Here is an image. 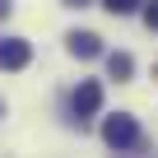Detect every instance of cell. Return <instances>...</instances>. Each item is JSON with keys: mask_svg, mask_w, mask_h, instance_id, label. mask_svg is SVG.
<instances>
[{"mask_svg": "<svg viewBox=\"0 0 158 158\" xmlns=\"http://www.w3.org/2000/svg\"><path fill=\"white\" fill-rule=\"evenodd\" d=\"M102 139H107V149H116V153H126V149H144L139 121H135V116H126V112H116V116H107V121H102Z\"/></svg>", "mask_w": 158, "mask_h": 158, "instance_id": "obj_1", "label": "cell"}, {"mask_svg": "<svg viewBox=\"0 0 158 158\" xmlns=\"http://www.w3.org/2000/svg\"><path fill=\"white\" fill-rule=\"evenodd\" d=\"M70 107H74L79 121H84V116H98V107H102V84H98V79H79V89H74Z\"/></svg>", "mask_w": 158, "mask_h": 158, "instance_id": "obj_2", "label": "cell"}, {"mask_svg": "<svg viewBox=\"0 0 158 158\" xmlns=\"http://www.w3.org/2000/svg\"><path fill=\"white\" fill-rule=\"evenodd\" d=\"M28 60H33L28 37H10V42H0V65H5V70H23Z\"/></svg>", "mask_w": 158, "mask_h": 158, "instance_id": "obj_3", "label": "cell"}, {"mask_svg": "<svg viewBox=\"0 0 158 158\" xmlns=\"http://www.w3.org/2000/svg\"><path fill=\"white\" fill-rule=\"evenodd\" d=\"M65 42H70V56H79V60L102 56V37H98V33H70Z\"/></svg>", "mask_w": 158, "mask_h": 158, "instance_id": "obj_4", "label": "cell"}, {"mask_svg": "<svg viewBox=\"0 0 158 158\" xmlns=\"http://www.w3.org/2000/svg\"><path fill=\"white\" fill-rule=\"evenodd\" d=\"M107 74L121 84V79H130V74H135V60H130L126 51H112V56H107Z\"/></svg>", "mask_w": 158, "mask_h": 158, "instance_id": "obj_5", "label": "cell"}, {"mask_svg": "<svg viewBox=\"0 0 158 158\" xmlns=\"http://www.w3.org/2000/svg\"><path fill=\"white\" fill-rule=\"evenodd\" d=\"M102 5H107L112 14H135V10L144 5V0H102Z\"/></svg>", "mask_w": 158, "mask_h": 158, "instance_id": "obj_6", "label": "cell"}, {"mask_svg": "<svg viewBox=\"0 0 158 158\" xmlns=\"http://www.w3.org/2000/svg\"><path fill=\"white\" fill-rule=\"evenodd\" d=\"M144 23L158 28V0H144Z\"/></svg>", "mask_w": 158, "mask_h": 158, "instance_id": "obj_7", "label": "cell"}, {"mask_svg": "<svg viewBox=\"0 0 158 158\" xmlns=\"http://www.w3.org/2000/svg\"><path fill=\"white\" fill-rule=\"evenodd\" d=\"M60 5H70V10H79V5H89V0H60Z\"/></svg>", "mask_w": 158, "mask_h": 158, "instance_id": "obj_8", "label": "cell"}, {"mask_svg": "<svg viewBox=\"0 0 158 158\" xmlns=\"http://www.w3.org/2000/svg\"><path fill=\"white\" fill-rule=\"evenodd\" d=\"M5 14H10V0H0V19H5Z\"/></svg>", "mask_w": 158, "mask_h": 158, "instance_id": "obj_9", "label": "cell"}]
</instances>
